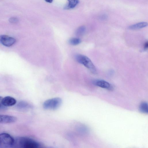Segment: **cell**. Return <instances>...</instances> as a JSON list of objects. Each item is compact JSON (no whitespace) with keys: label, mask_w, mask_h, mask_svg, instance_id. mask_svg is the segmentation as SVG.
Segmentation results:
<instances>
[{"label":"cell","mask_w":148,"mask_h":148,"mask_svg":"<svg viewBox=\"0 0 148 148\" xmlns=\"http://www.w3.org/2000/svg\"><path fill=\"white\" fill-rule=\"evenodd\" d=\"M3 98L2 97L0 96V108H1L2 107V106H3L2 104V100Z\"/></svg>","instance_id":"cell-16"},{"label":"cell","mask_w":148,"mask_h":148,"mask_svg":"<svg viewBox=\"0 0 148 148\" xmlns=\"http://www.w3.org/2000/svg\"><path fill=\"white\" fill-rule=\"evenodd\" d=\"M62 100L59 97L50 99L45 101L43 104V108L46 110H55L61 105Z\"/></svg>","instance_id":"cell-4"},{"label":"cell","mask_w":148,"mask_h":148,"mask_svg":"<svg viewBox=\"0 0 148 148\" xmlns=\"http://www.w3.org/2000/svg\"><path fill=\"white\" fill-rule=\"evenodd\" d=\"M9 21L10 23H17L18 21V20L16 17H12L9 19Z\"/></svg>","instance_id":"cell-14"},{"label":"cell","mask_w":148,"mask_h":148,"mask_svg":"<svg viewBox=\"0 0 148 148\" xmlns=\"http://www.w3.org/2000/svg\"><path fill=\"white\" fill-rule=\"evenodd\" d=\"M16 144L21 148H39L41 146L40 143L37 141L27 137L17 139Z\"/></svg>","instance_id":"cell-1"},{"label":"cell","mask_w":148,"mask_h":148,"mask_svg":"<svg viewBox=\"0 0 148 148\" xmlns=\"http://www.w3.org/2000/svg\"><path fill=\"white\" fill-rule=\"evenodd\" d=\"M140 111L144 113H148V106L147 103L145 102H143L140 104L139 107Z\"/></svg>","instance_id":"cell-11"},{"label":"cell","mask_w":148,"mask_h":148,"mask_svg":"<svg viewBox=\"0 0 148 148\" xmlns=\"http://www.w3.org/2000/svg\"><path fill=\"white\" fill-rule=\"evenodd\" d=\"M69 42L71 45H75L80 43L81 42V40L79 38H72L69 40Z\"/></svg>","instance_id":"cell-13"},{"label":"cell","mask_w":148,"mask_h":148,"mask_svg":"<svg viewBox=\"0 0 148 148\" xmlns=\"http://www.w3.org/2000/svg\"><path fill=\"white\" fill-rule=\"evenodd\" d=\"M16 42L14 38L7 35L0 36V42L3 45L9 47L13 45Z\"/></svg>","instance_id":"cell-5"},{"label":"cell","mask_w":148,"mask_h":148,"mask_svg":"<svg viewBox=\"0 0 148 148\" xmlns=\"http://www.w3.org/2000/svg\"><path fill=\"white\" fill-rule=\"evenodd\" d=\"M95 85L100 87L109 90H112V86L108 82L103 80H97L93 82Z\"/></svg>","instance_id":"cell-6"},{"label":"cell","mask_w":148,"mask_h":148,"mask_svg":"<svg viewBox=\"0 0 148 148\" xmlns=\"http://www.w3.org/2000/svg\"><path fill=\"white\" fill-rule=\"evenodd\" d=\"M46 2L49 3H52L53 0H44Z\"/></svg>","instance_id":"cell-17"},{"label":"cell","mask_w":148,"mask_h":148,"mask_svg":"<svg viewBox=\"0 0 148 148\" xmlns=\"http://www.w3.org/2000/svg\"><path fill=\"white\" fill-rule=\"evenodd\" d=\"M15 143L13 138L7 133L0 134V147L3 148L12 147Z\"/></svg>","instance_id":"cell-3"},{"label":"cell","mask_w":148,"mask_h":148,"mask_svg":"<svg viewBox=\"0 0 148 148\" xmlns=\"http://www.w3.org/2000/svg\"><path fill=\"white\" fill-rule=\"evenodd\" d=\"M79 2V0H67V3L64 8L66 10L73 9L77 5Z\"/></svg>","instance_id":"cell-10"},{"label":"cell","mask_w":148,"mask_h":148,"mask_svg":"<svg viewBox=\"0 0 148 148\" xmlns=\"http://www.w3.org/2000/svg\"><path fill=\"white\" fill-rule=\"evenodd\" d=\"M17 118L13 116L0 114V123H10L14 122L17 120Z\"/></svg>","instance_id":"cell-7"},{"label":"cell","mask_w":148,"mask_h":148,"mask_svg":"<svg viewBox=\"0 0 148 148\" xmlns=\"http://www.w3.org/2000/svg\"><path fill=\"white\" fill-rule=\"evenodd\" d=\"M16 101L14 98L10 96L5 97L3 98L2 104L5 106H10L14 105Z\"/></svg>","instance_id":"cell-8"},{"label":"cell","mask_w":148,"mask_h":148,"mask_svg":"<svg viewBox=\"0 0 148 148\" xmlns=\"http://www.w3.org/2000/svg\"><path fill=\"white\" fill-rule=\"evenodd\" d=\"M147 22H142L133 24L129 26V28L131 30H136L143 28L147 26Z\"/></svg>","instance_id":"cell-9"},{"label":"cell","mask_w":148,"mask_h":148,"mask_svg":"<svg viewBox=\"0 0 148 148\" xmlns=\"http://www.w3.org/2000/svg\"><path fill=\"white\" fill-rule=\"evenodd\" d=\"M75 58L79 63L83 64L93 73H97L96 68L91 60L87 56L82 54L77 55Z\"/></svg>","instance_id":"cell-2"},{"label":"cell","mask_w":148,"mask_h":148,"mask_svg":"<svg viewBox=\"0 0 148 148\" xmlns=\"http://www.w3.org/2000/svg\"><path fill=\"white\" fill-rule=\"evenodd\" d=\"M148 47V42L147 41L145 42L144 45V49L145 50H146L147 49Z\"/></svg>","instance_id":"cell-15"},{"label":"cell","mask_w":148,"mask_h":148,"mask_svg":"<svg viewBox=\"0 0 148 148\" xmlns=\"http://www.w3.org/2000/svg\"><path fill=\"white\" fill-rule=\"evenodd\" d=\"M86 29V27L84 26L79 27L76 31V35L77 36H81L83 35L85 32Z\"/></svg>","instance_id":"cell-12"}]
</instances>
